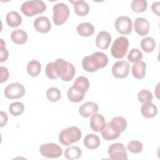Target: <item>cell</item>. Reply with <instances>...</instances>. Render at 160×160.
Wrapping results in <instances>:
<instances>
[{
    "label": "cell",
    "instance_id": "6da1fadb",
    "mask_svg": "<svg viewBox=\"0 0 160 160\" xmlns=\"http://www.w3.org/2000/svg\"><path fill=\"white\" fill-rule=\"evenodd\" d=\"M127 121L122 116H116L112 120L106 124L103 129L101 131L103 139L106 141H111L117 139L120 134L127 128Z\"/></svg>",
    "mask_w": 160,
    "mask_h": 160
},
{
    "label": "cell",
    "instance_id": "7a4b0ae2",
    "mask_svg": "<svg viewBox=\"0 0 160 160\" xmlns=\"http://www.w3.org/2000/svg\"><path fill=\"white\" fill-rule=\"evenodd\" d=\"M108 63V56L102 52H95L90 56L84 57L82 60V66L84 71L94 72L103 68Z\"/></svg>",
    "mask_w": 160,
    "mask_h": 160
},
{
    "label": "cell",
    "instance_id": "3957f363",
    "mask_svg": "<svg viewBox=\"0 0 160 160\" xmlns=\"http://www.w3.org/2000/svg\"><path fill=\"white\" fill-rule=\"evenodd\" d=\"M53 69L56 75L64 81H71L76 73L74 65L61 58H58L53 62Z\"/></svg>",
    "mask_w": 160,
    "mask_h": 160
},
{
    "label": "cell",
    "instance_id": "277c9868",
    "mask_svg": "<svg viewBox=\"0 0 160 160\" xmlns=\"http://www.w3.org/2000/svg\"><path fill=\"white\" fill-rule=\"evenodd\" d=\"M81 138V131L76 126L63 129L59 134V141L64 146H69L78 142Z\"/></svg>",
    "mask_w": 160,
    "mask_h": 160
},
{
    "label": "cell",
    "instance_id": "5b68a950",
    "mask_svg": "<svg viewBox=\"0 0 160 160\" xmlns=\"http://www.w3.org/2000/svg\"><path fill=\"white\" fill-rule=\"evenodd\" d=\"M46 9V5L45 2L40 0L26 1L21 6V12L28 17H31L35 14L42 13L45 11Z\"/></svg>",
    "mask_w": 160,
    "mask_h": 160
},
{
    "label": "cell",
    "instance_id": "8992f818",
    "mask_svg": "<svg viewBox=\"0 0 160 160\" xmlns=\"http://www.w3.org/2000/svg\"><path fill=\"white\" fill-rule=\"evenodd\" d=\"M53 22L56 26H61L64 23L69 16V7L64 3L59 2L52 7Z\"/></svg>",
    "mask_w": 160,
    "mask_h": 160
},
{
    "label": "cell",
    "instance_id": "52a82bcc",
    "mask_svg": "<svg viewBox=\"0 0 160 160\" xmlns=\"http://www.w3.org/2000/svg\"><path fill=\"white\" fill-rule=\"evenodd\" d=\"M128 47V39L124 36H120L112 43L111 48V53L114 58L121 59L126 54Z\"/></svg>",
    "mask_w": 160,
    "mask_h": 160
},
{
    "label": "cell",
    "instance_id": "ba28073f",
    "mask_svg": "<svg viewBox=\"0 0 160 160\" xmlns=\"http://www.w3.org/2000/svg\"><path fill=\"white\" fill-rule=\"evenodd\" d=\"M109 158L114 160H128V153L125 146L120 142L112 144L108 148Z\"/></svg>",
    "mask_w": 160,
    "mask_h": 160
},
{
    "label": "cell",
    "instance_id": "9c48e42d",
    "mask_svg": "<svg viewBox=\"0 0 160 160\" xmlns=\"http://www.w3.org/2000/svg\"><path fill=\"white\" fill-rule=\"evenodd\" d=\"M25 88L24 86L19 82H12L8 84L4 91L5 96L9 99H18L24 96Z\"/></svg>",
    "mask_w": 160,
    "mask_h": 160
},
{
    "label": "cell",
    "instance_id": "30bf717a",
    "mask_svg": "<svg viewBox=\"0 0 160 160\" xmlns=\"http://www.w3.org/2000/svg\"><path fill=\"white\" fill-rule=\"evenodd\" d=\"M39 151L42 156L49 158H58L62 153L61 148L52 142L42 144L39 148Z\"/></svg>",
    "mask_w": 160,
    "mask_h": 160
},
{
    "label": "cell",
    "instance_id": "8fae6325",
    "mask_svg": "<svg viewBox=\"0 0 160 160\" xmlns=\"http://www.w3.org/2000/svg\"><path fill=\"white\" fill-rule=\"evenodd\" d=\"M116 31L121 34H129L132 29V22L131 19L126 16L118 17L114 22Z\"/></svg>",
    "mask_w": 160,
    "mask_h": 160
},
{
    "label": "cell",
    "instance_id": "7c38bea8",
    "mask_svg": "<svg viewBox=\"0 0 160 160\" xmlns=\"http://www.w3.org/2000/svg\"><path fill=\"white\" fill-rule=\"evenodd\" d=\"M129 64L125 61L116 62L112 67V74L116 79H124L129 72Z\"/></svg>",
    "mask_w": 160,
    "mask_h": 160
},
{
    "label": "cell",
    "instance_id": "4fadbf2b",
    "mask_svg": "<svg viewBox=\"0 0 160 160\" xmlns=\"http://www.w3.org/2000/svg\"><path fill=\"white\" fill-rule=\"evenodd\" d=\"M33 25L36 31L40 33H47L51 28V24L49 19L45 16L37 18L34 21Z\"/></svg>",
    "mask_w": 160,
    "mask_h": 160
},
{
    "label": "cell",
    "instance_id": "5bb4252c",
    "mask_svg": "<svg viewBox=\"0 0 160 160\" xmlns=\"http://www.w3.org/2000/svg\"><path fill=\"white\" fill-rule=\"evenodd\" d=\"M99 111V106L95 102L88 101L79 108V113L84 118H88Z\"/></svg>",
    "mask_w": 160,
    "mask_h": 160
},
{
    "label": "cell",
    "instance_id": "9a60e30c",
    "mask_svg": "<svg viewBox=\"0 0 160 160\" xmlns=\"http://www.w3.org/2000/svg\"><path fill=\"white\" fill-rule=\"evenodd\" d=\"M134 28L138 34L144 36L149 33V23L144 18L139 17L135 19Z\"/></svg>",
    "mask_w": 160,
    "mask_h": 160
},
{
    "label": "cell",
    "instance_id": "2e32d148",
    "mask_svg": "<svg viewBox=\"0 0 160 160\" xmlns=\"http://www.w3.org/2000/svg\"><path fill=\"white\" fill-rule=\"evenodd\" d=\"M106 125V121L104 116L99 113H94L91 115L90 119V127L95 132L101 131Z\"/></svg>",
    "mask_w": 160,
    "mask_h": 160
},
{
    "label": "cell",
    "instance_id": "e0dca14e",
    "mask_svg": "<svg viewBox=\"0 0 160 160\" xmlns=\"http://www.w3.org/2000/svg\"><path fill=\"white\" fill-rule=\"evenodd\" d=\"M111 42V34L106 31L99 32L96 38V46L102 49H106L109 48Z\"/></svg>",
    "mask_w": 160,
    "mask_h": 160
},
{
    "label": "cell",
    "instance_id": "ac0fdd59",
    "mask_svg": "<svg viewBox=\"0 0 160 160\" xmlns=\"http://www.w3.org/2000/svg\"><path fill=\"white\" fill-rule=\"evenodd\" d=\"M141 112L146 118H153L157 115L158 108L151 102H144L141 108Z\"/></svg>",
    "mask_w": 160,
    "mask_h": 160
},
{
    "label": "cell",
    "instance_id": "d6986e66",
    "mask_svg": "<svg viewBox=\"0 0 160 160\" xmlns=\"http://www.w3.org/2000/svg\"><path fill=\"white\" fill-rule=\"evenodd\" d=\"M69 2L73 4L74 11L78 16H84L89 13V6L84 1H69Z\"/></svg>",
    "mask_w": 160,
    "mask_h": 160
},
{
    "label": "cell",
    "instance_id": "ffe728a7",
    "mask_svg": "<svg viewBox=\"0 0 160 160\" xmlns=\"http://www.w3.org/2000/svg\"><path fill=\"white\" fill-rule=\"evenodd\" d=\"M83 143L86 148L89 149H95L99 146L101 141L96 134H88L84 138Z\"/></svg>",
    "mask_w": 160,
    "mask_h": 160
},
{
    "label": "cell",
    "instance_id": "44dd1931",
    "mask_svg": "<svg viewBox=\"0 0 160 160\" xmlns=\"http://www.w3.org/2000/svg\"><path fill=\"white\" fill-rule=\"evenodd\" d=\"M28 34L22 29H18L14 30L11 34V39L12 41L17 44H23L26 42L28 40Z\"/></svg>",
    "mask_w": 160,
    "mask_h": 160
},
{
    "label": "cell",
    "instance_id": "7402d4cb",
    "mask_svg": "<svg viewBox=\"0 0 160 160\" xmlns=\"http://www.w3.org/2000/svg\"><path fill=\"white\" fill-rule=\"evenodd\" d=\"M76 31L81 36L88 37L94 33V27L90 22H82L77 26Z\"/></svg>",
    "mask_w": 160,
    "mask_h": 160
},
{
    "label": "cell",
    "instance_id": "603a6c76",
    "mask_svg": "<svg viewBox=\"0 0 160 160\" xmlns=\"http://www.w3.org/2000/svg\"><path fill=\"white\" fill-rule=\"evenodd\" d=\"M146 65L144 61H139L134 63L132 67V74L136 79H142L146 74Z\"/></svg>",
    "mask_w": 160,
    "mask_h": 160
},
{
    "label": "cell",
    "instance_id": "cb8c5ba5",
    "mask_svg": "<svg viewBox=\"0 0 160 160\" xmlns=\"http://www.w3.org/2000/svg\"><path fill=\"white\" fill-rule=\"evenodd\" d=\"M8 25L11 28L18 27L22 22V18L18 12L16 11H10L6 17Z\"/></svg>",
    "mask_w": 160,
    "mask_h": 160
},
{
    "label": "cell",
    "instance_id": "d4e9b609",
    "mask_svg": "<svg viewBox=\"0 0 160 160\" xmlns=\"http://www.w3.org/2000/svg\"><path fill=\"white\" fill-rule=\"evenodd\" d=\"M85 92H83L73 86H71L68 91L67 96L68 99L72 102H79L84 98Z\"/></svg>",
    "mask_w": 160,
    "mask_h": 160
},
{
    "label": "cell",
    "instance_id": "484cf974",
    "mask_svg": "<svg viewBox=\"0 0 160 160\" xmlns=\"http://www.w3.org/2000/svg\"><path fill=\"white\" fill-rule=\"evenodd\" d=\"M72 86L83 92H86L89 89V82L86 77L80 76L76 79Z\"/></svg>",
    "mask_w": 160,
    "mask_h": 160
},
{
    "label": "cell",
    "instance_id": "4316f807",
    "mask_svg": "<svg viewBox=\"0 0 160 160\" xmlns=\"http://www.w3.org/2000/svg\"><path fill=\"white\" fill-rule=\"evenodd\" d=\"M41 70V64L37 60H31L27 65V71L29 75L32 77H36Z\"/></svg>",
    "mask_w": 160,
    "mask_h": 160
},
{
    "label": "cell",
    "instance_id": "83f0119b",
    "mask_svg": "<svg viewBox=\"0 0 160 160\" xmlns=\"http://www.w3.org/2000/svg\"><path fill=\"white\" fill-rule=\"evenodd\" d=\"M82 154L81 149L78 146H70L64 152V157L70 160L77 159L81 157Z\"/></svg>",
    "mask_w": 160,
    "mask_h": 160
},
{
    "label": "cell",
    "instance_id": "f1b7e54d",
    "mask_svg": "<svg viewBox=\"0 0 160 160\" xmlns=\"http://www.w3.org/2000/svg\"><path fill=\"white\" fill-rule=\"evenodd\" d=\"M141 47L146 52H151L156 47V42L154 39L151 37H146L141 41Z\"/></svg>",
    "mask_w": 160,
    "mask_h": 160
},
{
    "label": "cell",
    "instance_id": "f546056e",
    "mask_svg": "<svg viewBox=\"0 0 160 160\" xmlns=\"http://www.w3.org/2000/svg\"><path fill=\"white\" fill-rule=\"evenodd\" d=\"M46 97L51 102H57L61 98V91L55 87H51L47 90Z\"/></svg>",
    "mask_w": 160,
    "mask_h": 160
},
{
    "label": "cell",
    "instance_id": "4dcf8cb0",
    "mask_svg": "<svg viewBox=\"0 0 160 160\" xmlns=\"http://www.w3.org/2000/svg\"><path fill=\"white\" fill-rule=\"evenodd\" d=\"M133 11L140 13L146 11L148 7V2L146 0H133L131 4Z\"/></svg>",
    "mask_w": 160,
    "mask_h": 160
},
{
    "label": "cell",
    "instance_id": "1f68e13d",
    "mask_svg": "<svg viewBox=\"0 0 160 160\" xmlns=\"http://www.w3.org/2000/svg\"><path fill=\"white\" fill-rule=\"evenodd\" d=\"M24 106L21 102H12L9 106V111L14 116H18L21 115L24 112Z\"/></svg>",
    "mask_w": 160,
    "mask_h": 160
},
{
    "label": "cell",
    "instance_id": "d6a6232c",
    "mask_svg": "<svg viewBox=\"0 0 160 160\" xmlns=\"http://www.w3.org/2000/svg\"><path fill=\"white\" fill-rule=\"evenodd\" d=\"M127 58L129 62L136 63L142 58V53L139 49L133 48L128 53Z\"/></svg>",
    "mask_w": 160,
    "mask_h": 160
},
{
    "label": "cell",
    "instance_id": "836d02e7",
    "mask_svg": "<svg viewBox=\"0 0 160 160\" xmlns=\"http://www.w3.org/2000/svg\"><path fill=\"white\" fill-rule=\"evenodd\" d=\"M138 99L141 103L151 102L153 99V96L149 91L142 89L138 94Z\"/></svg>",
    "mask_w": 160,
    "mask_h": 160
},
{
    "label": "cell",
    "instance_id": "e575fe53",
    "mask_svg": "<svg viewBox=\"0 0 160 160\" xmlns=\"http://www.w3.org/2000/svg\"><path fill=\"white\" fill-rule=\"evenodd\" d=\"M143 145L141 142L136 140L130 141L128 144V150L134 154H138L142 151Z\"/></svg>",
    "mask_w": 160,
    "mask_h": 160
},
{
    "label": "cell",
    "instance_id": "d590c367",
    "mask_svg": "<svg viewBox=\"0 0 160 160\" xmlns=\"http://www.w3.org/2000/svg\"><path fill=\"white\" fill-rule=\"evenodd\" d=\"M9 57V53L6 48V43L4 42L2 39H1L0 45V61L1 62L6 61Z\"/></svg>",
    "mask_w": 160,
    "mask_h": 160
},
{
    "label": "cell",
    "instance_id": "8d00e7d4",
    "mask_svg": "<svg viewBox=\"0 0 160 160\" xmlns=\"http://www.w3.org/2000/svg\"><path fill=\"white\" fill-rule=\"evenodd\" d=\"M45 73L46 76L51 79H56L58 77L56 75L53 69V62H49L45 68Z\"/></svg>",
    "mask_w": 160,
    "mask_h": 160
},
{
    "label": "cell",
    "instance_id": "74e56055",
    "mask_svg": "<svg viewBox=\"0 0 160 160\" xmlns=\"http://www.w3.org/2000/svg\"><path fill=\"white\" fill-rule=\"evenodd\" d=\"M0 70H1V82L2 83L4 82H6L7 79L9 78V71L8 69L6 67L4 66H1L0 67Z\"/></svg>",
    "mask_w": 160,
    "mask_h": 160
},
{
    "label": "cell",
    "instance_id": "f35d334b",
    "mask_svg": "<svg viewBox=\"0 0 160 160\" xmlns=\"http://www.w3.org/2000/svg\"><path fill=\"white\" fill-rule=\"evenodd\" d=\"M0 116H1V120H0V127L2 128L3 126H6L8 122V116L6 113L4 111H1L0 112Z\"/></svg>",
    "mask_w": 160,
    "mask_h": 160
},
{
    "label": "cell",
    "instance_id": "ab89813d",
    "mask_svg": "<svg viewBox=\"0 0 160 160\" xmlns=\"http://www.w3.org/2000/svg\"><path fill=\"white\" fill-rule=\"evenodd\" d=\"M159 7H160V2L159 1L153 2L151 6V9L152 12L154 14H156L157 16H159Z\"/></svg>",
    "mask_w": 160,
    "mask_h": 160
}]
</instances>
